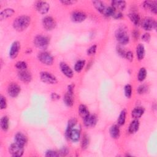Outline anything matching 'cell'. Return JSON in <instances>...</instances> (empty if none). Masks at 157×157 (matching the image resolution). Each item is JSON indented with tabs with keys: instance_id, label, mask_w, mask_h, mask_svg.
I'll list each match as a JSON object with an SVG mask.
<instances>
[{
	"instance_id": "obj_37",
	"label": "cell",
	"mask_w": 157,
	"mask_h": 157,
	"mask_svg": "<svg viewBox=\"0 0 157 157\" xmlns=\"http://www.w3.org/2000/svg\"><path fill=\"white\" fill-rule=\"evenodd\" d=\"M97 50V45H93L91 47H90L87 50V55L89 56L93 55L96 53Z\"/></svg>"
},
{
	"instance_id": "obj_4",
	"label": "cell",
	"mask_w": 157,
	"mask_h": 157,
	"mask_svg": "<svg viewBox=\"0 0 157 157\" xmlns=\"http://www.w3.org/2000/svg\"><path fill=\"white\" fill-rule=\"evenodd\" d=\"M9 153L14 157H20L23 155L24 147L16 142L12 144L9 147Z\"/></svg>"
},
{
	"instance_id": "obj_48",
	"label": "cell",
	"mask_w": 157,
	"mask_h": 157,
	"mask_svg": "<svg viewBox=\"0 0 157 157\" xmlns=\"http://www.w3.org/2000/svg\"><path fill=\"white\" fill-rule=\"evenodd\" d=\"M60 98V96L58 95L57 93H52L51 94V98L53 101H56V100H58Z\"/></svg>"
},
{
	"instance_id": "obj_15",
	"label": "cell",
	"mask_w": 157,
	"mask_h": 157,
	"mask_svg": "<svg viewBox=\"0 0 157 157\" xmlns=\"http://www.w3.org/2000/svg\"><path fill=\"white\" fill-rule=\"evenodd\" d=\"M84 125L87 128H93L97 123V117L94 115H89L86 118L83 119Z\"/></svg>"
},
{
	"instance_id": "obj_1",
	"label": "cell",
	"mask_w": 157,
	"mask_h": 157,
	"mask_svg": "<svg viewBox=\"0 0 157 157\" xmlns=\"http://www.w3.org/2000/svg\"><path fill=\"white\" fill-rule=\"evenodd\" d=\"M31 18L28 15H21L17 17L13 22V27L17 31L25 30L29 25Z\"/></svg>"
},
{
	"instance_id": "obj_31",
	"label": "cell",
	"mask_w": 157,
	"mask_h": 157,
	"mask_svg": "<svg viewBox=\"0 0 157 157\" xmlns=\"http://www.w3.org/2000/svg\"><path fill=\"white\" fill-rule=\"evenodd\" d=\"M85 64V60H78L76 62V63L75 64L74 66V70L77 72H80Z\"/></svg>"
},
{
	"instance_id": "obj_2",
	"label": "cell",
	"mask_w": 157,
	"mask_h": 157,
	"mask_svg": "<svg viewBox=\"0 0 157 157\" xmlns=\"http://www.w3.org/2000/svg\"><path fill=\"white\" fill-rule=\"evenodd\" d=\"M115 38L120 44V45H123L127 44L129 41V37L128 35L127 31L125 28L121 27L116 30L115 33Z\"/></svg>"
},
{
	"instance_id": "obj_44",
	"label": "cell",
	"mask_w": 157,
	"mask_h": 157,
	"mask_svg": "<svg viewBox=\"0 0 157 157\" xmlns=\"http://www.w3.org/2000/svg\"><path fill=\"white\" fill-rule=\"evenodd\" d=\"M150 10L154 14H156V13H157V2L156 1H154V2Z\"/></svg>"
},
{
	"instance_id": "obj_12",
	"label": "cell",
	"mask_w": 157,
	"mask_h": 157,
	"mask_svg": "<svg viewBox=\"0 0 157 157\" xmlns=\"http://www.w3.org/2000/svg\"><path fill=\"white\" fill-rule=\"evenodd\" d=\"M71 20L75 23H81L85 20L86 18V15L83 12L75 11L71 14Z\"/></svg>"
},
{
	"instance_id": "obj_29",
	"label": "cell",
	"mask_w": 157,
	"mask_h": 157,
	"mask_svg": "<svg viewBox=\"0 0 157 157\" xmlns=\"http://www.w3.org/2000/svg\"><path fill=\"white\" fill-rule=\"evenodd\" d=\"M0 125L1 129L4 131H7L8 130L9 126V120L7 116L5 115L2 117L0 121Z\"/></svg>"
},
{
	"instance_id": "obj_8",
	"label": "cell",
	"mask_w": 157,
	"mask_h": 157,
	"mask_svg": "<svg viewBox=\"0 0 157 157\" xmlns=\"http://www.w3.org/2000/svg\"><path fill=\"white\" fill-rule=\"evenodd\" d=\"M142 27L145 31H150L153 29L156 28V22L153 18L147 17L143 20L142 22Z\"/></svg>"
},
{
	"instance_id": "obj_7",
	"label": "cell",
	"mask_w": 157,
	"mask_h": 157,
	"mask_svg": "<svg viewBox=\"0 0 157 157\" xmlns=\"http://www.w3.org/2000/svg\"><path fill=\"white\" fill-rule=\"evenodd\" d=\"M56 21L55 19L50 16H46L42 19V25L44 29L47 31L53 29L56 26Z\"/></svg>"
},
{
	"instance_id": "obj_18",
	"label": "cell",
	"mask_w": 157,
	"mask_h": 157,
	"mask_svg": "<svg viewBox=\"0 0 157 157\" xmlns=\"http://www.w3.org/2000/svg\"><path fill=\"white\" fill-rule=\"evenodd\" d=\"M92 3H93L94 7H95V9L99 12H100L102 15H104L105 10L107 7L105 5V4L104 2H102V1H93L92 2Z\"/></svg>"
},
{
	"instance_id": "obj_42",
	"label": "cell",
	"mask_w": 157,
	"mask_h": 157,
	"mask_svg": "<svg viewBox=\"0 0 157 157\" xmlns=\"http://www.w3.org/2000/svg\"><path fill=\"white\" fill-rule=\"evenodd\" d=\"M126 58L127 60H128L129 61L131 62L133 60V58H134V55H133V53L131 52V51H128V52H126V55H125V57Z\"/></svg>"
},
{
	"instance_id": "obj_26",
	"label": "cell",
	"mask_w": 157,
	"mask_h": 157,
	"mask_svg": "<svg viewBox=\"0 0 157 157\" xmlns=\"http://www.w3.org/2000/svg\"><path fill=\"white\" fill-rule=\"evenodd\" d=\"M145 51L144 45H142V44H139L136 47V55L137 59L139 60L143 59L145 56Z\"/></svg>"
},
{
	"instance_id": "obj_10",
	"label": "cell",
	"mask_w": 157,
	"mask_h": 157,
	"mask_svg": "<svg viewBox=\"0 0 157 157\" xmlns=\"http://www.w3.org/2000/svg\"><path fill=\"white\" fill-rule=\"evenodd\" d=\"M35 7L38 12L41 14H46L50 9V5L45 1H37L35 4Z\"/></svg>"
},
{
	"instance_id": "obj_36",
	"label": "cell",
	"mask_w": 157,
	"mask_h": 157,
	"mask_svg": "<svg viewBox=\"0 0 157 157\" xmlns=\"http://www.w3.org/2000/svg\"><path fill=\"white\" fill-rule=\"evenodd\" d=\"M117 52L118 55H120L121 57H123V58L125 57V55H126V52L123 48V47L121 45H118L117 47Z\"/></svg>"
},
{
	"instance_id": "obj_49",
	"label": "cell",
	"mask_w": 157,
	"mask_h": 157,
	"mask_svg": "<svg viewBox=\"0 0 157 157\" xmlns=\"http://www.w3.org/2000/svg\"><path fill=\"white\" fill-rule=\"evenodd\" d=\"M133 36L135 39H138L139 36V33L138 31H136L135 30L134 32H133Z\"/></svg>"
},
{
	"instance_id": "obj_27",
	"label": "cell",
	"mask_w": 157,
	"mask_h": 157,
	"mask_svg": "<svg viewBox=\"0 0 157 157\" xmlns=\"http://www.w3.org/2000/svg\"><path fill=\"white\" fill-rule=\"evenodd\" d=\"M128 17L130 19L131 21L136 26H138L140 22V18L137 13L132 12L128 14Z\"/></svg>"
},
{
	"instance_id": "obj_40",
	"label": "cell",
	"mask_w": 157,
	"mask_h": 157,
	"mask_svg": "<svg viewBox=\"0 0 157 157\" xmlns=\"http://www.w3.org/2000/svg\"><path fill=\"white\" fill-rule=\"evenodd\" d=\"M147 91V87L144 85H140L137 89V91L139 94H144L145 93H146V91Z\"/></svg>"
},
{
	"instance_id": "obj_34",
	"label": "cell",
	"mask_w": 157,
	"mask_h": 157,
	"mask_svg": "<svg viewBox=\"0 0 157 157\" xmlns=\"http://www.w3.org/2000/svg\"><path fill=\"white\" fill-rule=\"evenodd\" d=\"M89 138L86 134H85L82 138V140L81 142V147L82 149H86L89 145Z\"/></svg>"
},
{
	"instance_id": "obj_3",
	"label": "cell",
	"mask_w": 157,
	"mask_h": 157,
	"mask_svg": "<svg viewBox=\"0 0 157 157\" xmlns=\"http://www.w3.org/2000/svg\"><path fill=\"white\" fill-rule=\"evenodd\" d=\"M49 42L50 40L48 37L43 35H37L34 37L33 40V43L34 45L36 47L42 49L47 48V47L49 44Z\"/></svg>"
},
{
	"instance_id": "obj_16",
	"label": "cell",
	"mask_w": 157,
	"mask_h": 157,
	"mask_svg": "<svg viewBox=\"0 0 157 157\" xmlns=\"http://www.w3.org/2000/svg\"><path fill=\"white\" fill-rule=\"evenodd\" d=\"M126 3L124 1H120V0H114L111 2V6L113 7L115 10L118 11L124 10L126 7Z\"/></svg>"
},
{
	"instance_id": "obj_11",
	"label": "cell",
	"mask_w": 157,
	"mask_h": 157,
	"mask_svg": "<svg viewBox=\"0 0 157 157\" xmlns=\"http://www.w3.org/2000/svg\"><path fill=\"white\" fill-rule=\"evenodd\" d=\"M20 43L18 41L13 42L9 50V56L12 59L15 58L20 52Z\"/></svg>"
},
{
	"instance_id": "obj_35",
	"label": "cell",
	"mask_w": 157,
	"mask_h": 157,
	"mask_svg": "<svg viewBox=\"0 0 157 157\" xmlns=\"http://www.w3.org/2000/svg\"><path fill=\"white\" fill-rule=\"evenodd\" d=\"M15 67L16 68H17L19 71H21V70H25L27 69V64L26 62L23 61H18L16 64H15Z\"/></svg>"
},
{
	"instance_id": "obj_28",
	"label": "cell",
	"mask_w": 157,
	"mask_h": 157,
	"mask_svg": "<svg viewBox=\"0 0 157 157\" xmlns=\"http://www.w3.org/2000/svg\"><path fill=\"white\" fill-rule=\"evenodd\" d=\"M78 113L80 116L83 118V120L86 118L89 115V111L86 107V106L84 104H80L78 107Z\"/></svg>"
},
{
	"instance_id": "obj_30",
	"label": "cell",
	"mask_w": 157,
	"mask_h": 157,
	"mask_svg": "<svg viewBox=\"0 0 157 157\" xmlns=\"http://www.w3.org/2000/svg\"><path fill=\"white\" fill-rule=\"evenodd\" d=\"M126 110H123L121 111L118 120H117V124L119 126H122L124 124L126 121Z\"/></svg>"
},
{
	"instance_id": "obj_25",
	"label": "cell",
	"mask_w": 157,
	"mask_h": 157,
	"mask_svg": "<svg viewBox=\"0 0 157 157\" xmlns=\"http://www.w3.org/2000/svg\"><path fill=\"white\" fill-rule=\"evenodd\" d=\"M109 133L110 136L113 139H118L120 134V131L119 126L117 124H113L110 126L109 129Z\"/></svg>"
},
{
	"instance_id": "obj_23",
	"label": "cell",
	"mask_w": 157,
	"mask_h": 157,
	"mask_svg": "<svg viewBox=\"0 0 157 157\" xmlns=\"http://www.w3.org/2000/svg\"><path fill=\"white\" fill-rule=\"evenodd\" d=\"M139 121L138 120V119H134V120H132L128 128V132L130 134H134L136 133L139 128Z\"/></svg>"
},
{
	"instance_id": "obj_20",
	"label": "cell",
	"mask_w": 157,
	"mask_h": 157,
	"mask_svg": "<svg viewBox=\"0 0 157 157\" xmlns=\"http://www.w3.org/2000/svg\"><path fill=\"white\" fill-rule=\"evenodd\" d=\"M145 112V109L142 107H136L131 112V116L134 119H139Z\"/></svg>"
},
{
	"instance_id": "obj_17",
	"label": "cell",
	"mask_w": 157,
	"mask_h": 157,
	"mask_svg": "<svg viewBox=\"0 0 157 157\" xmlns=\"http://www.w3.org/2000/svg\"><path fill=\"white\" fill-rule=\"evenodd\" d=\"M14 139L16 143L20 145H21L23 146H24L27 143V140H28L26 136L21 132H18L17 133L15 134Z\"/></svg>"
},
{
	"instance_id": "obj_45",
	"label": "cell",
	"mask_w": 157,
	"mask_h": 157,
	"mask_svg": "<svg viewBox=\"0 0 157 157\" xmlns=\"http://www.w3.org/2000/svg\"><path fill=\"white\" fill-rule=\"evenodd\" d=\"M58 153H59V155L65 156V155H66L69 153V150H68V149L66 147H63V148H61L60 150V151Z\"/></svg>"
},
{
	"instance_id": "obj_13",
	"label": "cell",
	"mask_w": 157,
	"mask_h": 157,
	"mask_svg": "<svg viewBox=\"0 0 157 157\" xmlns=\"http://www.w3.org/2000/svg\"><path fill=\"white\" fill-rule=\"evenodd\" d=\"M18 78L24 83H29L32 80L31 74L26 69L19 71L18 72Z\"/></svg>"
},
{
	"instance_id": "obj_5",
	"label": "cell",
	"mask_w": 157,
	"mask_h": 157,
	"mask_svg": "<svg viewBox=\"0 0 157 157\" xmlns=\"http://www.w3.org/2000/svg\"><path fill=\"white\" fill-rule=\"evenodd\" d=\"M37 58L42 63L47 66L52 65L54 60L52 55L47 52H41L39 53Z\"/></svg>"
},
{
	"instance_id": "obj_43",
	"label": "cell",
	"mask_w": 157,
	"mask_h": 157,
	"mask_svg": "<svg viewBox=\"0 0 157 157\" xmlns=\"http://www.w3.org/2000/svg\"><path fill=\"white\" fill-rule=\"evenodd\" d=\"M151 36L148 33H144L142 36V40L145 42H148L150 40Z\"/></svg>"
},
{
	"instance_id": "obj_19",
	"label": "cell",
	"mask_w": 157,
	"mask_h": 157,
	"mask_svg": "<svg viewBox=\"0 0 157 157\" xmlns=\"http://www.w3.org/2000/svg\"><path fill=\"white\" fill-rule=\"evenodd\" d=\"M15 13V10L12 8H7L2 10L0 13V20H4L12 17Z\"/></svg>"
},
{
	"instance_id": "obj_33",
	"label": "cell",
	"mask_w": 157,
	"mask_h": 157,
	"mask_svg": "<svg viewBox=\"0 0 157 157\" xmlns=\"http://www.w3.org/2000/svg\"><path fill=\"white\" fill-rule=\"evenodd\" d=\"M124 94L126 98H130L132 96V86L129 84H127L125 85L124 88Z\"/></svg>"
},
{
	"instance_id": "obj_22",
	"label": "cell",
	"mask_w": 157,
	"mask_h": 157,
	"mask_svg": "<svg viewBox=\"0 0 157 157\" xmlns=\"http://www.w3.org/2000/svg\"><path fill=\"white\" fill-rule=\"evenodd\" d=\"M63 101L65 104L68 107H71L74 104V98H73V93L67 91L64 94Z\"/></svg>"
},
{
	"instance_id": "obj_38",
	"label": "cell",
	"mask_w": 157,
	"mask_h": 157,
	"mask_svg": "<svg viewBox=\"0 0 157 157\" xmlns=\"http://www.w3.org/2000/svg\"><path fill=\"white\" fill-rule=\"evenodd\" d=\"M7 107V101L5 97L3 96H0V108L1 110L5 109Z\"/></svg>"
},
{
	"instance_id": "obj_14",
	"label": "cell",
	"mask_w": 157,
	"mask_h": 157,
	"mask_svg": "<svg viewBox=\"0 0 157 157\" xmlns=\"http://www.w3.org/2000/svg\"><path fill=\"white\" fill-rule=\"evenodd\" d=\"M59 67L63 74L68 78H72L74 75V72L72 69L64 62L60 63Z\"/></svg>"
},
{
	"instance_id": "obj_24",
	"label": "cell",
	"mask_w": 157,
	"mask_h": 157,
	"mask_svg": "<svg viewBox=\"0 0 157 157\" xmlns=\"http://www.w3.org/2000/svg\"><path fill=\"white\" fill-rule=\"evenodd\" d=\"M77 123V120L75 118H72L71 119H70L69 121H68V123H67V128H66V132H65V136H66V137L68 139V137H69V133L71 131V130L73 129V128L76 125Z\"/></svg>"
},
{
	"instance_id": "obj_21",
	"label": "cell",
	"mask_w": 157,
	"mask_h": 157,
	"mask_svg": "<svg viewBox=\"0 0 157 157\" xmlns=\"http://www.w3.org/2000/svg\"><path fill=\"white\" fill-rule=\"evenodd\" d=\"M80 137V131L78 129H72L69 133L68 139H70L74 142L78 141Z\"/></svg>"
},
{
	"instance_id": "obj_39",
	"label": "cell",
	"mask_w": 157,
	"mask_h": 157,
	"mask_svg": "<svg viewBox=\"0 0 157 157\" xmlns=\"http://www.w3.org/2000/svg\"><path fill=\"white\" fill-rule=\"evenodd\" d=\"M45 156L47 157H56L59 156V153L53 150H48L45 152Z\"/></svg>"
},
{
	"instance_id": "obj_6",
	"label": "cell",
	"mask_w": 157,
	"mask_h": 157,
	"mask_svg": "<svg viewBox=\"0 0 157 157\" xmlns=\"http://www.w3.org/2000/svg\"><path fill=\"white\" fill-rule=\"evenodd\" d=\"M40 78L43 82L47 84L53 85L58 82V80L54 75L46 71H42L40 73Z\"/></svg>"
},
{
	"instance_id": "obj_46",
	"label": "cell",
	"mask_w": 157,
	"mask_h": 157,
	"mask_svg": "<svg viewBox=\"0 0 157 157\" xmlns=\"http://www.w3.org/2000/svg\"><path fill=\"white\" fill-rule=\"evenodd\" d=\"M63 4L66 5V6H70L75 2H76L75 1H71V0H62L60 1Z\"/></svg>"
},
{
	"instance_id": "obj_41",
	"label": "cell",
	"mask_w": 157,
	"mask_h": 157,
	"mask_svg": "<svg viewBox=\"0 0 157 157\" xmlns=\"http://www.w3.org/2000/svg\"><path fill=\"white\" fill-rule=\"evenodd\" d=\"M153 2L154 1H145L143 2V6L145 9H150Z\"/></svg>"
},
{
	"instance_id": "obj_47",
	"label": "cell",
	"mask_w": 157,
	"mask_h": 157,
	"mask_svg": "<svg viewBox=\"0 0 157 157\" xmlns=\"http://www.w3.org/2000/svg\"><path fill=\"white\" fill-rule=\"evenodd\" d=\"M122 17H123L122 13L120 12H119V11H118V12L115 11V12L114 13L113 15L112 16V17L113 18H115V19H120V18H122Z\"/></svg>"
},
{
	"instance_id": "obj_9",
	"label": "cell",
	"mask_w": 157,
	"mask_h": 157,
	"mask_svg": "<svg viewBox=\"0 0 157 157\" xmlns=\"http://www.w3.org/2000/svg\"><path fill=\"white\" fill-rule=\"evenodd\" d=\"M21 88L17 83H10L7 87V93L9 96L12 98L17 97L20 93Z\"/></svg>"
},
{
	"instance_id": "obj_32",
	"label": "cell",
	"mask_w": 157,
	"mask_h": 157,
	"mask_svg": "<svg viewBox=\"0 0 157 157\" xmlns=\"http://www.w3.org/2000/svg\"><path fill=\"white\" fill-rule=\"evenodd\" d=\"M147 70L145 67H141L138 72V76H137V78L138 80L140 82H142L144 81L146 77H147Z\"/></svg>"
}]
</instances>
